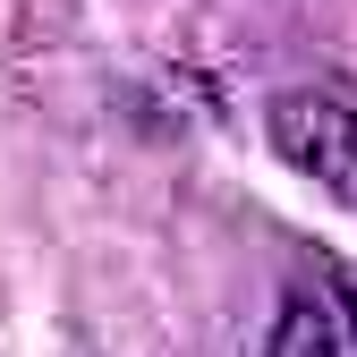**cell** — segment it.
Returning a JSON list of instances; mask_svg holds the SVG:
<instances>
[{"label":"cell","mask_w":357,"mask_h":357,"mask_svg":"<svg viewBox=\"0 0 357 357\" xmlns=\"http://www.w3.org/2000/svg\"><path fill=\"white\" fill-rule=\"evenodd\" d=\"M264 357H357V324L332 281L315 289H289L281 315H273V340H264Z\"/></svg>","instance_id":"cell-2"},{"label":"cell","mask_w":357,"mask_h":357,"mask_svg":"<svg viewBox=\"0 0 357 357\" xmlns=\"http://www.w3.org/2000/svg\"><path fill=\"white\" fill-rule=\"evenodd\" d=\"M264 137L306 188H324L332 204L357 213V102L340 85H281L264 102Z\"/></svg>","instance_id":"cell-1"}]
</instances>
